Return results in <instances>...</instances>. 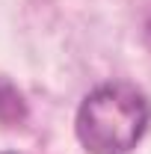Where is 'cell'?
<instances>
[{
  "label": "cell",
  "instance_id": "obj_1",
  "mask_svg": "<svg viewBox=\"0 0 151 154\" xmlns=\"http://www.w3.org/2000/svg\"><path fill=\"white\" fill-rule=\"evenodd\" d=\"M151 125V101L131 83L95 86L74 119L77 142L86 154H131Z\"/></svg>",
  "mask_w": 151,
  "mask_h": 154
},
{
  "label": "cell",
  "instance_id": "obj_2",
  "mask_svg": "<svg viewBox=\"0 0 151 154\" xmlns=\"http://www.w3.org/2000/svg\"><path fill=\"white\" fill-rule=\"evenodd\" d=\"M27 119V104L12 83H0V125H21Z\"/></svg>",
  "mask_w": 151,
  "mask_h": 154
}]
</instances>
